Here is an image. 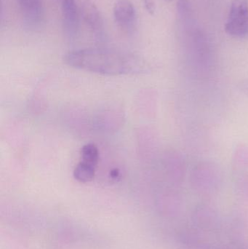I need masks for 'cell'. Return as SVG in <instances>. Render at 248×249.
I'll use <instances>...</instances> for the list:
<instances>
[{"label": "cell", "mask_w": 248, "mask_h": 249, "mask_svg": "<svg viewBox=\"0 0 248 249\" xmlns=\"http://www.w3.org/2000/svg\"><path fill=\"white\" fill-rule=\"evenodd\" d=\"M114 17L118 26L125 30L132 29L136 22V11L128 0H118L114 6Z\"/></svg>", "instance_id": "5"}, {"label": "cell", "mask_w": 248, "mask_h": 249, "mask_svg": "<svg viewBox=\"0 0 248 249\" xmlns=\"http://www.w3.org/2000/svg\"><path fill=\"white\" fill-rule=\"evenodd\" d=\"M80 10L82 18L94 34L95 36L99 38L101 37L104 29L103 19L96 4L91 1H84L82 4Z\"/></svg>", "instance_id": "4"}, {"label": "cell", "mask_w": 248, "mask_h": 249, "mask_svg": "<svg viewBox=\"0 0 248 249\" xmlns=\"http://www.w3.org/2000/svg\"><path fill=\"white\" fill-rule=\"evenodd\" d=\"M144 4H145L146 8L148 10L149 13L154 14L155 6H154L153 0H144Z\"/></svg>", "instance_id": "9"}, {"label": "cell", "mask_w": 248, "mask_h": 249, "mask_svg": "<svg viewBox=\"0 0 248 249\" xmlns=\"http://www.w3.org/2000/svg\"><path fill=\"white\" fill-rule=\"evenodd\" d=\"M63 25L64 32L69 38H74L78 31L80 10L75 0H62Z\"/></svg>", "instance_id": "3"}, {"label": "cell", "mask_w": 248, "mask_h": 249, "mask_svg": "<svg viewBox=\"0 0 248 249\" xmlns=\"http://www.w3.org/2000/svg\"><path fill=\"white\" fill-rule=\"evenodd\" d=\"M82 160L83 162L90 165H97L99 159V152L97 146L93 143H87L83 146L81 150Z\"/></svg>", "instance_id": "8"}, {"label": "cell", "mask_w": 248, "mask_h": 249, "mask_svg": "<svg viewBox=\"0 0 248 249\" xmlns=\"http://www.w3.org/2000/svg\"><path fill=\"white\" fill-rule=\"evenodd\" d=\"M20 10L26 20L35 22L42 14L41 0H17Z\"/></svg>", "instance_id": "6"}, {"label": "cell", "mask_w": 248, "mask_h": 249, "mask_svg": "<svg viewBox=\"0 0 248 249\" xmlns=\"http://www.w3.org/2000/svg\"><path fill=\"white\" fill-rule=\"evenodd\" d=\"M225 31L235 37H244L248 35V0H232Z\"/></svg>", "instance_id": "2"}, {"label": "cell", "mask_w": 248, "mask_h": 249, "mask_svg": "<svg viewBox=\"0 0 248 249\" xmlns=\"http://www.w3.org/2000/svg\"><path fill=\"white\" fill-rule=\"evenodd\" d=\"M96 168L95 165L82 161L74 168L73 176L79 182H90L96 175Z\"/></svg>", "instance_id": "7"}, {"label": "cell", "mask_w": 248, "mask_h": 249, "mask_svg": "<svg viewBox=\"0 0 248 249\" xmlns=\"http://www.w3.org/2000/svg\"><path fill=\"white\" fill-rule=\"evenodd\" d=\"M64 61L74 68L107 75L140 74L146 71L144 61L137 55L107 48L70 51L64 55Z\"/></svg>", "instance_id": "1"}]
</instances>
